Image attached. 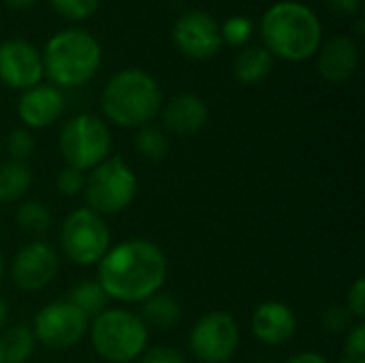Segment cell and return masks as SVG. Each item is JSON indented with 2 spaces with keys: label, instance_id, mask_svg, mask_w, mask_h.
Returning a JSON list of instances; mask_svg holds the SVG:
<instances>
[{
  "label": "cell",
  "instance_id": "obj_1",
  "mask_svg": "<svg viewBox=\"0 0 365 363\" xmlns=\"http://www.w3.org/2000/svg\"><path fill=\"white\" fill-rule=\"evenodd\" d=\"M167 280L165 252L150 240H128L98 261V285L109 300L143 304Z\"/></svg>",
  "mask_w": 365,
  "mask_h": 363
},
{
  "label": "cell",
  "instance_id": "obj_2",
  "mask_svg": "<svg viewBox=\"0 0 365 363\" xmlns=\"http://www.w3.org/2000/svg\"><path fill=\"white\" fill-rule=\"evenodd\" d=\"M263 47L280 60L306 62L323 43V24L319 15L304 2H274L259 24Z\"/></svg>",
  "mask_w": 365,
  "mask_h": 363
},
{
  "label": "cell",
  "instance_id": "obj_3",
  "mask_svg": "<svg viewBox=\"0 0 365 363\" xmlns=\"http://www.w3.org/2000/svg\"><path fill=\"white\" fill-rule=\"evenodd\" d=\"M163 105L158 81L143 68L118 71L103 88L101 107L105 118L122 128L150 124Z\"/></svg>",
  "mask_w": 365,
  "mask_h": 363
},
{
  "label": "cell",
  "instance_id": "obj_4",
  "mask_svg": "<svg viewBox=\"0 0 365 363\" xmlns=\"http://www.w3.org/2000/svg\"><path fill=\"white\" fill-rule=\"evenodd\" d=\"M43 71L56 88H79L101 68L103 47L81 28H66L49 36L43 49Z\"/></svg>",
  "mask_w": 365,
  "mask_h": 363
},
{
  "label": "cell",
  "instance_id": "obj_5",
  "mask_svg": "<svg viewBox=\"0 0 365 363\" xmlns=\"http://www.w3.org/2000/svg\"><path fill=\"white\" fill-rule=\"evenodd\" d=\"M94 351L109 363H128L148 347V327L139 315L111 308L101 312L90 327Z\"/></svg>",
  "mask_w": 365,
  "mask_h": 363
},
{
  "label": "cell",
  "instance_id": "obj_6",
  "mask_svg": "<svg viewBox=\"0 0 365 363\" xmlns=\"http://www.w3.org/2000/svg\"><path fill=\"white\" fill-rule=\"evenodd\" d=\"M92 173L86 178L83 195L88 210L111 216L124 212L137 197V175L122 158H105L101 165L90 169Z\"/></svg>",
  "mask_w": 365,
  "mask_h": 363
},
{
  "label": "cell",
  "instance_id": "obj_7",
  "mask_svg": "<svg viewBox=\"0 0 365 363\" xmlns=\"http://www.w3.org/2000/svg\"><path fill=\"white\" fill-rule=\"evenodd\" d=\"M58 143L68 167L90 171L109 156L111 133L101 118L92 113H79L62 126Z\"/></svg>",
  "mask_w": 365,
  "mask_h": 363
},
{
  "label": "cell",
  "instance_id": "obj_8",
  "mask_svg": "<svg viewBox=\"0 0 365 363\" xmlns=\"http://www.w3.org/2000/svg\"><path fill=\"white\" fill-rule=\"evenodd\" d=\"M64 257L75 265H94L111 248V231L105 218L88 208L71 212L60 229Z\"/></svg>",
  "mask_w": 365,
  "mask_h": 363
},
{
  "label": "cell",
  "instance_id": "obj_9",
  "mask_svg": "<svg viewBox=\"0 0 365 363\" xmlns=\"http://www.w3.org/2000/svg\"><path fill=\"white\" fill-rule=\"evenodd\" d=\"M88 327L90 319L81 310H77L68 300H60L43 306L36 312L32 334L47 349L62 351L75 347L86 336Z\"/></svg>",
  "mask_w": 365,
  "mask_h": 363
},
{
  "label": "cell",
  "instance_id": "obj_10",
  "mask_svg": "<svg viewBox=\"0 0 365 363\" xmlns=\"http://www.w3.org/2000/svg\"><path fill=\"white\" fill-rule=\"evenodd\" d=\"M240 344L237 321L227 312H210L190 332V351L201 363L229 362Z\"/></svg>",
  "mask_w": 365,
  "mask_h": 363
},
{
  "label": "cell",
  "instance_id": "obj_11",
  "mask_svg": "<svg viewBox=\"0 0 365 363\" xmlns=\"http://www.w3.org/2000/svg\"><path fill=\"white\" fill-rule=\"evenodd\" d=\"M171 41L178 47V51L190 60L214 58L222 47L220 24L207 11H186L175 19L171 28Z\"/></svg>",
  "mask_w": 365,
  "mask_h": 363
},
{
  "label": "cell",
  "instance_id": "obj_12",
  "mask_svg": "<svg viewBox=\"0 0 365 363\" xmlns=\"http://www.w3.org/2000/svg\"><path fill=\"white\" fill-rule=\"evenodd\" d=\"M45 77L43 56L26 39H6L0 43V83L11 90H28Z\"/></svg>",
  "mask_w": 365,
  "mask_h": 363
},
{
  "label": "cell",
  "instance_id": "obj_13",
  "mask_svg": "<svg viewBox=\"0 0 365 363\" xmlns=\"http://www.w3.org/2000/svg\"><path fill=\"white\" fill-rule=\"evenodd\" d=\"M58 252L45 242H30L21 246L11 265L13 282L28 293L45 289L58 274Z\"/></svg>",
  "mask_w": 365,
  "mask_h": 363
},
{
  "label": "cell",
  "instance_id": "obj_14",
  "mask_svg": "<svg viewBox=\"0 0 365 363\" xmlns=\"http://www.w3.org/2000/svg\"><path fill=\"white\" fill-rule=\"evenodd\" d=\"M64 109V94L51 83H36L21 92L17 101V116L28 128L51 126Z\"/></svg>",
  "mask_w": 365,
  "mask_h": 363
},
{
  "label": "cell",
  "instance_id": "obj_15",
  "mask_svg": "<svg viewBox=\"0 0 365 363\" xmlns=\"http://www.w3.org/2000/svg\"><path fill=\"white\" fill-rule=\"evenodd\" d=\"M317 66L325 81L346 83L359 66V47L351 36H331L317 51Z\"/></svg>",
  "mask_w": 365,
  "mask_h": 363
},
{
  "label": "cell",
  "instance_id": "obj_16",
  "mask_svg": "<svg viewBox=\"0 0 365 363\" xmlns=\"http://www.w3.org/2000/svg\"><path fill=\"white\" fill-rule=\"evenodd\" d=\"M297 332L295 312L282 302H263L252 315V334L267 347L287 344Z\"/></svg>",
  "mask_w": 365,
  "mask_h": 363
},
{
  "label": "cell",
  "instance_id": "obj_17",
  "mask_svg": "<svg viewBox=\"0 0 365 363\" xmlns=\"http://www.w3.org/2000/svg\"><path fill=\"white\" fill-rule=\"evenodd\" d=\"M210 118V109L205 101L197 94L182 92L173 96L165 107H163V124L171 133L180 137H190L197 135Z\"/></svg>",
  "mask_w": 365,
  "mask_h": 363
},
{
  "label": "cell",
  "instance_id": "obj_18",
  "mask_svg": "<svg viewBox=\"0 0 365 363\" xmlns=\"http://www.w3.org/2000/svg\"><path fill=\"white\" fill-rule=\"evenodd\" d=\"M274 71V56L263 45H246L233 60V75L244 86L265 81Z\"/></svg>",
  "mask_w": 365,
  "mask_h": 363
},
{
  "label": "cell",
  "instance_id": "obj_19",
  "mask_svg": "<svg viewBox=\"0 0 365 363\" xmlns=\"http://www.w3.org/2000/svg\"><path fill=\"white\" fill-rule=\"evenodd\" d=\"M139 319L145 323V327L150 325L156 329H171L182 319V308L173 297L156 293L143 302Z\"/></svg>",
  "mask_w": 365,
  "mask_h": 363
},
{
  "label": "cell",
  "instance_id": "obj_20",
  "mask_svg": "<svg viewBox=\"0 0 365 363\" xmlns=\"http://www.w3.org/2000/svg\"><path fill=\"white\" fill-rule=\"evenodd\" d=\"M32 184V171L26 163L9 160L0 165V203L17 201L28 193Z\"/></svg>",
  "mask_w": 365,
  "mask_h": 363
},
{
  "label": "cell",
  "instance_id": "obj_21",
  "mask_svg": "<svg viewBox=\"0 0 365 363\" xmlns=\"http://www.w3.org/2000/svg\"><path fill=\"white\" fill-rule=\"evenodd\" d=\"M34 334L28 325H13L0 336L4 363H26L34 351Z\"/></svg>",
  "mask_w": 365,
  "mask_h": 363
},
{
  "label": "cell",
  "instance_id": "obj_22",
  "mask_svg": "<svg viewBox=\"0 0 365 363\" xmlns=\"http://www.w3.org/2000/svg\"><path fill=\"white\" fill-rule=\"evenodd\" d=\"M107 293L98 282H79L77 287L71 289L68 302L81 310L88 319H96L101 312L107 310Z\"/></svg>",
  "mask_w": 365,
  "mask_h": 363
},
{
  "label": "cell",
  "instance_id": "obj_23",
  "mask_svg": "<svg viewBox=\"0 0 365 363\" xmlns=\"http://www.w3.org/2000/svg\"><path fill=\"white\" fill-rule=\"evenodd\" d=\"M135 150L139 156H143L145 160L150 163H160L167 158L169 154V141L165 137V133L156 126H141L137 128V135H135Z\"/></svg>",
  "mask_w": 365,
  "mask_h": 363
},
{
  "label": "cell",
  "instance_id": "obj_24",
  "mask_svg": "<svg viewBox=\"0 0 365 363\" xmlns=\"http://www.w3.org/2000/svg\"><path fill=\"white\" fill-rule=\"evenodd\" d=\"M15 220H17L19 229L30 233V235H45L51 229V212L38 201L24 203L17 210Z\"/></svg>",
  "mask_w": 365,
  "mask_h": 363
},
{
  "label": "cell",
  "instance_id": "obj_25",
  "mask_svg": "<svg viewBox=\"0 0 365 363\" xmlns=\"http://www.w3.org/2000/svg\"><path fill=\"white\" fill-rule=\"evenodd\" d=\"M252 32H255V24L246 15H233L225 24H220L222 45H231V47H240L242 49L252 39Z\"/></svg>",
  "mask_w": 365,
  "mask_h": 363
},
{
  "label": "cell",
  "instance_id": "obj_26",
  "mask_svg": "<svg viewBox=\"0 0 365 363\" xmlns=\"http://www.w3.org/2000/svg\"><path fill=\"white\" fill-rule=\"evenodd\" d=\"M49 4L68 21H86L96 15L101 0H49Z\"/></svg>",
  "mask_w": 365,
  "mask_h": 363
},
{
  "label": "cell",
  "instance_id": "obj_27",
  "mask_svg": "<svg viewBox=\"0 0 365 363\" xmlns=\"http://www.w3.org/2000/svg\"><path fill=\"white\" fill-rule=\"evenodd\" d=\"M6 150L11 154V160L26 163V158L34 152V137L26 128H15L6 139Z\"/></svg>",
  "mask_w": 365,
  "mask_h": 363
},
{
  "label": "cell",
  "instance_id": "obj_28",
  "mask_svg": "<svg viewBox=\"0 0 365 363\" xmlns=\"http://www.w3.org/2000/svg\"><path fill=\"white\" fill-rule=\"evenodd\" d=\"M56 186H58V190H60L64 197H75V195H79V193L83 190V186H86V175H83V171L73 169V167L66 165V167L58 173Z\"/></svg>",
  "mask_w": 365,
  "mask_h": 363
},
{
  "label": "cell",
  "instance_id": "obj_29",
  "mask_svg": "<svg viewBox=\"0 0 365 363\" xmlns=\"http://www.w3.org/2000/svg\"><path fill=\"white\" fill-rule=\"evenodd\" d=\"M351 321H353V315L349 312L346 306H340V304L329 306V308L323 312V319H321L323 329H325L327 334H340V332H344V329L351 325Z\"/></svg>",
  "mask_w": 365,
  "mask_h": 363
},
{
  "label": "cell",
  "instance_id": "obj_30",
  "mask_svg": "<svg viewBox=\"0 0 365 363\" xmlns=\"http://www.w3.org/2000/svg\"><path fill=\"white\" fill-rule=\"evenodd\" d=\"M344 357L353 359L357 363H365V325L364 323H357L353 327V332L349 334L346 338V344H344Z\"/></svg>",
  "mask_w": 365,
  "mask_h": 363
},
{
  "label": "cell",
  "instance_id": "obj_31",
  "mask_svg": "<svg viewBox=\"0 0 365 363\" xmlns=\"http://www.w3.org/2000/svg\"><path fill=\"white\" fill-rule=\"evenodd\" d=\"M346 308L353 317L357 319H364L365 317V280L364 278H357L355 285L351 287L349 291V297H346Z\"/></svg>",
  "mask_w": 365,
  "mask_h": 363
},
{
  "label": "cell",
  "instance_id": "obj_32",
  "mask_svg": "<svg viewBox=\"0 0 365 363\" xmlns=\"http://www.w3.org/2000/svg\"><path fill=\"white\" fill-rule=\"evenodd\" d=\"M139 363H186L184 357L175 351V349H169V347H156V349H150V351H143Z\"/></svg>",
  "mask_w": 365,
  "mask_h": 363
},
{
  "label": "cell",
  "instance_id": "obj_33",
  "mask_svg": "<svg viewBox=\"0 0 365 363\" xmlns=\"http://www.w3.org/2000/svg\"><path fill=\"white\" fill-rule=\"evenodd\" d=\"M323 4L344 17H355L361 11V0H323Z\"/></svg>",
  "mask_w": 365,
  "mask_h": 363
},
{
  "label": "cell",
  "instance_id": "obj_34",
  "mask_svg": "<svg viewBox=\"0 0 365 363\" xmlns=\"http://www.w3.org/2000/svg\"><path fill=\"white\" fill-rule=\"evenodd\" d=\"M287 363H329L321 353H312V351H306V353H299V355H293Z\"/></svg>",
  "mask_w": 365,
  "mask_h": 363
},
{
  "label": "cell",
  "instance_id": "obj_35",
  "mask_svg": "<svg viewBox=\"0 0 365 363\" xmlns=\"http://www.w3.org/2000/svg\"><path fill=\"white\" fill-rule=\"evenodd\" d=\"M4 4L13 11H26L36 4V0H4Z\"/></svg>",
  "mask_w": 365,
  "mask_h": 363
},
{
  "label": "cell",
  "instance_id": "obj_36",
  "mask_svg": "<svg viewBox=\"0 0 365 363\" xmlns=\"http://www.w3.org/2000/svg\"><path fill=\"white\" fill-rule=\"evenodd\" d=\"M4 323H6V306H4V302L0 300V329L4 327Z\"/></svg>",
  "mask_w": 365,
  "mask_h": 363
},
{
  "label": "cell",
  "instance_id": "obj_37",
  "mask_svg": "<svg viewBox=\"0 0 365 363\" xmlns=\"http://www.w3.org/2000/svg\"><path fill=\"white\" fill-rule=\"evenodd\" d=\"M4 276V259H2V252H0V280Z\"/></svg>",
  "mask_w": 365,
  "mask_h": 363
},
{
  "label": "cell",
  "instance_id": "obj_38",
  "mask_svg": "<svg viewBox=\"0 0 365 363\" xmlns=\"http://www.w3.org/2000/svg\"><path fill=\"white\" fill-rule=\"evenodd\" d=\"M357 32H359V34L364 32V19H361V17L357 19Z\"/></svg>",
  "mask_w": 365,
  "mask_h": 363
},
{
  "label": "cell",
  "instance_id": "obj_39",
  "mask_svg": "<svg viewBox=\"0 0 365 363\" xmlns=\"http://www.w3.org/2000/svg\"><path fill=\"white\" fill-rule=\"evenodd\" d=\"M338 363H357V362H353V359H349V357H342Z\"/></svg>",
  "mask_w": 365,
  "mask_h": 363
},
{
  "label": "cell",
  "instance_id": "obj_40",
  "mask_svg": "<svg viewBox=\"0 0 365 363\" xmlns=\"http://www.w3.org/2000/svg\"><path fill=\"white\" fill-rule=\"evenodd\" d=\"M0 363H4V359H2V349H0Z\"/></svg>",
  "mask_w": 365,
  "mask_h": 363
}]
</instances>
